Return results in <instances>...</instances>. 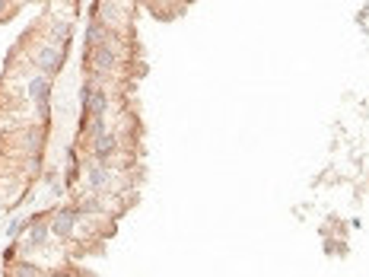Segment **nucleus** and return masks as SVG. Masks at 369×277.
<instances>
[{
	"mask_svg": "<svg viewBox=\"0 0 369 277\" xmlns=\"http://www.w3.org/2000/svg\"><path fill=\"white\" fill-rule=\"evenodd\" d=\"M121 48L118 45H92V48H86V58H83V64H86V70H90V80H102V76H112L121 70Z\"/></svg>",
	"mask_w": 369,
	"mask_h": 277,
	"instance_id": "1",
	"label": "nucleus"
},
{
	"mask_svg": "<svg viewBox=\"0 0 369 277\" xmlns=\"http://www.w3.org/2000/svg\"><path fill=\"white\" fill-rule=\"evenodd\" d=\"M108 105H112V99H108V90H102L96 80H86V83L80 86L83 118H106L108 115Z\"/></svg>",
	"mask_w": 369,
	"mask_h": 277,
	"instance_id": "2",
	"label": "nucleus"
},
{
	"mask_svg": "<svg viewBox=\"0 0 369 277\" xmlns=\"http://www.w3.org/2000/svg\"><path fill=\"white\" fill-rule=\"evenodd\" d=\"M80 220H83V214H80V207H61V210H54V214H48V227H51V236L54 239H61V243H67V239H74V233H77V227H80Z\"/></svg>",
	"mask_w": 369,
	"mask_h": 277,
	"instance_id": "3",
	"label": "nucleus"
},
{
	"mask_svg": "<svg viewBox=\"0 0 369 277\" xmlns=\"http://www.w3.org/2000/svg\"><path fill=\"white\" fill-rule=\"evenodd\" d=\"M83 185H86V192H90V194H106L108 188L115 185V169L108 166V163H96V160H92L90 166H86Z\"/></svg>",
	"mask_w": 369,
	"mask_h": 277,
	"instance_id": "4",
	"label": "nucleus"
},
{
	"mask_svg": "<svg viewBox=\"0 0 369 277\" xmlns=\"http://www.w3.org/2000/svg\"><path fill=\"white\" fill-rule=\"evenodd\" d=\"M51 239V227H48V214L45 217H29V227H26L23 233V249H29V252H35V249H45Z\"/></svg>",
	"mask_w": 369,
	"mask_h": 277,
	"instance_id": "5",
	"label": "nucleus"
},
{
	"mask_svg": "<svg viewBox=\"0 0 369 277\" xmlns=\"http://www.w3.org/2000/svg\"><path fill=\"white\" fill-rule=\"evenodd\" d=\"M32 64L39 68V74H45V76L61 74V68H64V48H58V45L45 42L39 51H35Z\"/></svg>",
	"mask_w": 369,
	"mask_h": 277,
	"instance_id": "6",
	"label": "nucleus"
},
{
	"mask_svg": "<svg viewBox=\"0 0 369 277\" xmlns=\"http://www.w3.org/2000/svg\"><path fill=\"white\" fill-rule=\"evenodd\" d=\"M90 153L96 163H112L118 153H121V137H118L115 131H102L99 137L90 141Z\"/></svg>",
	"mask_w": 369,
	"mask_h": 277,
	"instance_id": "7",
	"label": "nucleus"
},
{
	"mask_svg": "<svg viewBox=\"0 0 369 277\" xmlns=\"http://www.w3.org/2000/svg\"><path fill=\"white\" fill-rule=\"evenodd\" d=\"M92 19H99L102 25H108L112 32H118L124 25V10L118 7L115 0H96V10H92Z\"/></svg>",
	"mask_w": 369,
	"mask_h": 277,
	"instance_id": "8",
	"label": "nucleus"
},
{
	"mask_svg": "<svg viewBox=\"0 0 369 277\" xmlns=\"http://www.w3.org/2000/svg\"><path fill=\"white\" fill-rule=\"evenodd\" d=\"M26 96L35 102V109H39V105H48L51 102V76H45V74L29 76V83H26Z\"/></svg>",
	"mask_w": 369,
	"mask_h": 277,
	"instance_id": "9",
	"label": "nucleus"
},
{
	"mask_svg": "<svg viewBox=\"0 0 369 277\" xmlns=\"http://www.w3.org/2000/svg\"><path fill=\"white\" fill-rule=\"evenodd\" d=\"M7 268H10L7 277H45L35 261H23V258H19V261H10Z\"/></svg>",
	"mask_w": 369,
	"mask_h": 277,
	"instance_id": "10",
	"label": "nucleus"
},
{
	"mask_svg": "<svg viewBox=\"0 0 369 277\" xmlns=\"http://www.w3.org/2000/svg\"><path fill=\"white\" fill-rule=\"evenodd\" d=\"M102 131H108L106 118H86V125L80 127V137H83V141H92V137H99Z\"/></svg>",
	"mask_w": 369,
	"mask_h": 277,
	"instance_id": "11",
	"label": "nucleus"
},
{
	"mask_svg": "<svg viewBox=\"0 0 369 277\" xmlns=\"http://www.w3.org/2000/svg\"><path fill=\"white\" fill-rule=\"evenodd\" d=\"M41 143H45V134H41V131H26L23 134V150L32 153V156L41 153Z\"/></svg>",
	"mask_w": 369,
	"mask_h": 277,
	"instance_id": "12",
	"label": "nucleus"
},
{
	"mask_svg": "<svg viewBox=\"0 0 369 277\" xmlns=\"http://www.w3.org/2000/svg\"><path fill=\"white\" fill-rule=\"evenodd\" d=\"M45 182H48V194H54V198H58V194H64V185H61V178H58V172H54V169H48V172H45Z\"/></svg>",
	"mask_w": 369,
	"mask_h": 277,
	"instance_id": "13",
	"label": "nucleus"
},
{
	"mask_svg": "<svg viewBox=\"0 0 369 277\" xmlns=\"http://www.w3.org/2000/svg\"><path fill=\"white\" fill-rule=\"evenodd\" d=\"M26 227H29V220H26V217H13V220L7 223V239H17V236L23 233Z\"/></svg>",
	"mask_w": 369,
	"mask_h": 277,
	"instance_id": "14",
	"label": "nucleus"
},
{
	"mask_svg": "<svg viewBox=\"0 0 369 277\" xmlns=\"http://www.w3.org/2000/svg\"><path fill=\"white\" fill-rule=\"evenodd\" d=\"M13 10H17V7H13V0H0V23L13 17Z\"/></svg>",
	"mask_w": 369,
	"mask_h": 277,
	"instance_id": "15",
	"label": "nucleus"
},
{
	"mask_svg": "<svg viewBox=\"0 0 369 277\" xmlns=\"http://www.w3.org/2000/svg\"><path fill=\"white\" fill-rule=\"evenodd\" d=\"M13 258H17V243H13V245H10V249H7V252H3V261H7V265H10V261H13Z\"/></svg>",
	"mask_w": 369,
	"mask_h": 277,
	"instance_id": "16",
	"label": "nucleus"
},
{
	"mask_svg": "<svg viewBox=\"0 0 369 277\" xmlns=\"http://www.w3.org/2000/svg\"><path fill=\"white\" fill-rule=\"evenodd\" d=\"M45 277H74V274H70V271H64V268H54L51 274H45Z\"/></svg>",
	"mask_w": 369,
	"mask_h": 277,
	"instance_id": "17",
	"label": "nucleus"
},
{
	"mask_svg": "<svg viewBox=\"0 0 369 277\" xmlns=\"http://www.w3.org/2000/svg\"><path fill=\"white\" fill-rule=\"evenodd\" d=\"M0 277H3V274H0Z\"/></svg>",
	"mask_w": 369,
	"mask_h": 277,
	"instance_id": "18",
	"label": "nucleus"
}]
</instances>
